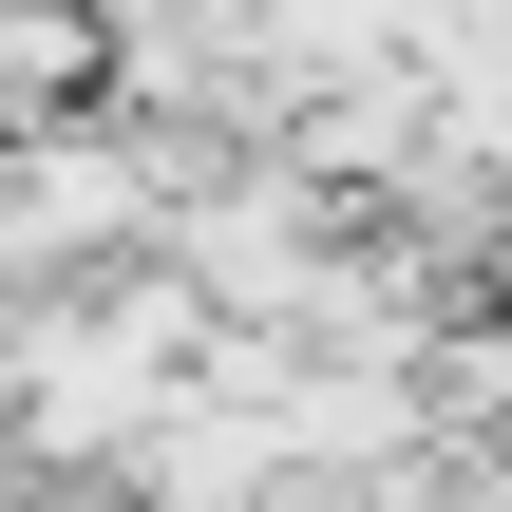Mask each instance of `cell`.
Wrapping results in <instances>:
<instances>
[{"label": "cell", "instance_id": "6da1fadb", "mask_svg": "<svg viewBox=\"0 0 512 512\" xmlns=\"http://www.w3.org/2000/svg\"><path fill=\"white\" fill-rule=\"evenodd\" d=\"M95 57L152 95H228V57H266V0H95Z\"/></svg>", "mask_w": 512, "mask_h": 512}]
</instances>
